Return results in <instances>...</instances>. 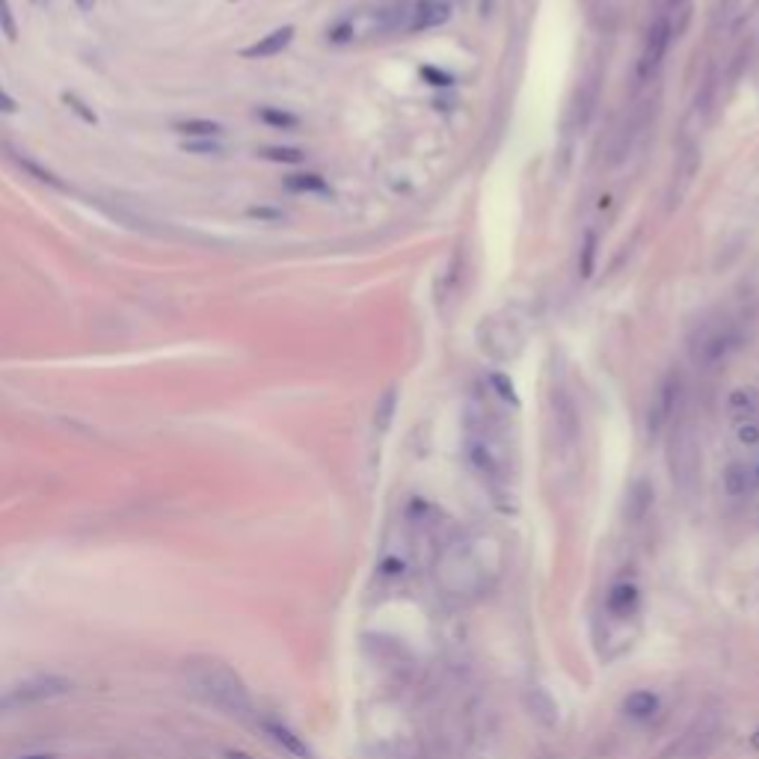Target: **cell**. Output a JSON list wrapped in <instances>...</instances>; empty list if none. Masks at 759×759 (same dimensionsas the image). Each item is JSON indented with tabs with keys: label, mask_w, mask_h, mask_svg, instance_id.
Returning a JSON list of instances; mask_svg holds the SVG:
<instances>
[{
	"label": "cell",
	"mask_w": 759,
	"mask_h": 759,
	"mask_svg": "<svg viewBox=\"0 0 759 759\" xmlns=\"http://www.w3.org/2000/svg\"><path fill=\"white\" fill-rule=\"evenodd\" d=\"M671 39H673L671 24H668V16L661 12V16L652 18L650 30H647V39H644V47H640V59H638V80L640 83L650 80L661 68L664 54H668V47H671Z\"/></svg>",
	"instance_id": "obj_7"
},
{
	"label": "cell",
	"mask_w": 759,
	"mask_h": 759,
	"mask_svg": "<svg viewBox=\"0 0 759 759\" xmlns=\"http://www.w3.org/2000/svg\"><path fill=\"white\" fill-rule=\"evenodd\" d=\"M638 602H640V593L635 585H629V581H620V585H614L608 590V599H605V608H608L611 617L617 620H629V617H635L638 611Z\"/></svg>",
	"instance_id": "obj_14"
},
{
	"label": "cell",
	"mask_w": 759,
	"mask_h": 759,
	"mask_svg": "<svg viewBox=\"0 0 759 759\" xmlns=\"http://www.w3.org/2000/svg\"><path fill=\"white\" fill-rule=\"evenodd\" d=\"M466 457H469V466L481 474L483 481H498L502 478V460H498V451L493 445L490 433L483 431H472L466 439Z\"/></svg>",
	"instance_id": "obj_9"
},
{
	"label": "cell",
	"mask_w": 759,
	"mask_h": 759,
	"mask_svg": "<svg viewBox=\"0 0 759 759\" xmlns=\"http://www.w3.org/2000/svg\"><path fill=\"white\" fill-rule=\"evenodd\" d=\"M232 4H234V0H232Z\"/></svg>",
	"instance_id": "obj_37"
},
{
	"label": "cell",
	"mask_w": 759,
	"mask_h": 759,
	"mask_svg": "<svg viewBox=\"0 0 759 759\" xmlns=\"http://www.w3.org/2000/svg\"><path fill=\"white\" fill-rule=\"evenodd\" d=\"M754 486V472L747 463L742 460H733L727 469H723V493L730 498H742L747 495V490Z\"/></svg>",
	"instance_id": "obj_18"
},
{
	"label": "cell",
	"mask_w": 759,
	"mask_h": 759,
	"mask_svg": "<svg viewBox=\"0 0 759 759\" xmlns=\"http://www.w3.org/2000/svg\"><path fill=\"white\" fill-rule=\"evenodd\" d=\"M593 261H597V234L587 232L585 234V244H581V253H578V273H581V279H590L593 276Z\"/></svg>",
	"instance_id": "obj_24"
},
{
	"label": "cell",
	"mask_w": 759,
	"mask_h": 759,
	"mask_svg": "<svg viewBox=\"0 0 759 759\" xmlns=\"http://www.w3.org/2000/svg\"><path fill=\"white\" fill-rule=\"evenodd\" d=\"M172 130L193 140H213V137H223L225 128L220 122H211V119H184V122H175Z\"/></svg>",
	"instance_id": "obj_20"
},
{
	"label": "cell",
	"mask_w": 759,
	"mask_h": 759,
	"mask_svg": "<svg viewBox=\"0 0 759 759\" xmlns=\"http://www.w3.org/2000/svg\"><path fill=\"white\" fill-rule=\"evenodd\" d=\"M727 412L733 424L742 421H759V391L754 386H739L730 391L727 398Z\"/></svg>",
	"instance_id": "obj_13"
},
{
	"label": "cell",
	"mask_w": 759,
	"mask_h": 759,
	"mask_svg": "<svg viewBox=\"0 0 759 759\" xmlns=\"http://www.w3.org/2000/svg\"><path fill=\"white\" fill-rule=\"evenodd\" d=\"M395 407H398V391L389 389L383 398H380V407H377V431L386 433L391 427V419H395Z\"/></svg>",
	"instance_id": "obj_23"
},
{
	"label": "cell",
	"mask_w": 759,
	"mask_h": 759,
	"mask_svg": "<svg viewBox=\"0 0 759 759\" xmlns=\"http://www.w3.org/2000/svg\"><path fill=\"white\" fill-rule=\"evenodd\" d=\"M21 759H54V756H47V754H33V756H21Z\"/></svg>",
	"instance_id": "obj_34"
},
{
	"label": "cell",
	"mask_w": 759,
	"mask_h": 759,
	"mask_svg": "<svg viewBox=\"0 0 759 759\" xmlns=\"http://www.w3.org/2000/svg\"><path fill=\"white\" fill-rule=\"evenodd\" d=\"M258 119H261V122L273 125V128H296V125H300V122H296V116L282 113V110H276V107H261Z\"/></svg>",
	"instance_id": "obj_27"
},
{
	"label": "cell",
	"mask_w": 759,
	"mask_h": 759,
	"mask_svg": "<svg viewBox=\"0 0 759 759\" xmlns=\"http://www.w3.org/2000/svg\"><path fill=\"white\" fill-rule=\"evenodd\" d=\"M650 510H652V486L650 481H635L626 495V519L632 525H638V522L647 519Z\"/></svg>",
	"instance_id": "obj_16"
},
{
	"label": "cell",
	"mask_w": 759,
	"mask_h": 759,
	"mask_svg": "<svg viewBox=\"0 0 759 759\" xmlns=\"http://www.w3.org/2000/svg\"><path fill=\"white\" fill-rule=\"evenodd\" d=\"M680 400H682V377L671 371L668 377L661 380V386L656 391V400H652L650 415H647V431L650 436H659L661 427L668 424L676 410H680Z\"/></svg>",
	"instance_id": "obj_8"
},
{
	"label": "cell",
	"mask_w": 759,
	"mask_h": 759,
	"mask_svg": "<svg viewBox=\"0 0 759 759\" xmlns=\"http://www.w3.org/2000/svg\"><path fill=\"white\" fill-rule=\"evenodd\" d=\"M721 739V715L718 712H703L688 733L680 739V744L673 747L676 759H703L712 754V747Z\"/></svg>",
	"instance_id": "obj_5"
},
{
	"label": "cell",
	"mask_w": 759,
	"mask_h": 759,
	"mask_svg": "<svg viewBox=\"0 0 759 759\" xmlns=\"http://www.w3.org/2000/svg\"><path fill=\"white\" fill-rule=\"evenodd\" d=\"M71 688L75 685L66 676H33V680H24L0 694V712H21L27 706H39L45 700L68 694Z\"/></svg>",
	"instance_id": "obj_4"
},
{
	"label": "cell",
	"mask_w": 759,
	"mask_h": 759,
	"mask_svg": "<svg viewBox=\"0 0 759 759\" xmlns=\"http://www.w3.org/2000/svg\"><path fill=\"white\" fill-rule=\"evenodd\" d=\"M63 101H66V104L71 107V110H75V113H78V116L83 119V122H89V125H95V122H99V116H95L92 110H87V104H83L80 99H75V95L63 92Z\"/></svg>",
	"instance_id": "obj_30"
},
{
	"label": "cell",
	"mask_w": 759,
	"mask_h": 759,
	"mask_svg": "<svg viewBox=\"0 0 759 759\" xmlns=\"http://www.w3.org/2000/svg\"><path fill=\"white\" fill-rule=\"evenodd\" d=\"M421 75L427 80H433V87H448L451 83V78L445 75V71H436V68H421Z\"/></svg>",
	"instance_id": "obj_31"
},
{
	"label": "cell",
	"mask_w": 759,
	"mask_h": 759,
	"mask_svg": "<svg viewBox=\"0 0 759 759\" xmlns=\"http://www.w3.org/2000/svg\"><path fill=\"white\" fill-rule=\"evenodd\" d=\"M735 439L747 451H759V421H742L735 424Z\"/></svg>",
	"instance_id": "obj_26"
},
{
	"label": "cell",
	"mask_w": 759,
	"mask_h": 759,
	"mask_svg": "<svg viewBox=\"0 0 759 759\" xmlns=\"http://www.w3.org/2000/svg\"><path fill=\"white\" fill-rule=\"evenodd\" d=\"M555 419H557V433L567 445H573L578 439V419H576V407L564 391L555 395Z\"/></svg>",
	"instance_id": "obj_19"
},
{
	"label": "cell",
	"mask_w": 759,
	"mask_h": 759,
	"mask_svg": "<svg viewBox=\"0 0 759 759\" xmlns=\"http://www.w3.org/2000/svg\"><path fill=\"white\" fill-rule=\"evenodd\" d=\"M261 727H265L267 739L276 742L285 754H291V756H296V759H312V751H308L306 742L288 727V723H282V721H276V718H265V721H261Z\"/></svg>",
	"instance_id": "obj_12"
},
{
	"label": "cell",
	"mask_w": 759,
	"mask_h": 759,
	"mask_svg": "<svg viewBox=\"0 0 759 759\" xmlns=\"http://www.w3.org/2000/svg\"><path fill=\"white\" fill-rule=\"evenodd\" d=\"M75 6H78L80 12H92V9H95V0H75Z\"/></svg>",
	"instance_id": "obj_33"
},
{
	"label": "cell",
	"mask_w": 759,
	"mask_h": 759,
	"mask_svg": "<svg viewBox=\"0 0 759 759\" xmlns=\"http://www.w3.org/2000/svg\"><path fill=\"white\" fill-rule=\"evenodd\" d=\"M448 18H451V4H448V0H412L407 33L436 30V27H442Z\"/></svg>",
	"instance_id": "obj_10"
},
{
	"label": "cell",
	"mask_w": 759,
	"mask_h": 759,
	"mask_svg": "<svg viewBox=\"0 0 759 759\" xmlns=\"http://www.w3.org/2000/svg\"><path fill=\"white\" fill-rule=\"evenodd\" d=\"M668 469L671 481L682 495H691L700 481V445L691 421H676L668 439Z\"/></svg>",
	"instance_id": "obj_2"
},
{
	"label": "cell",
	"mask_w": 759,
	"mask_h": 759,
	"mask_svg": "<svg viewBox=\"0 0 759 759\" xmlns=\"http://www.w3.org/2000/svg\"><path fill=\"white\" fill-rule=\"evenodd\" d=\"M490 386L495 389V395L502 398V400H507V403H519V395H516V386H514V380H510L507 374H502V371H495V374H490Z\"/></svg>",
	"instance_id": "obj_25"
},
{
	"label": "cell",
	"mask_w": 759,
	"mask_h": 759,
	"mask_svg": "<svg viewBox=\"0 0 759 759\" xmlns=\"http://www.w3.org/2000/svg\"><path fill=\"white\" fill-rule=\"evenodd\" d=\"M754 744H756V747H759V735H756V739H754Z\"/></svg>",
	"instance_id": "obj_36"
},
{
	"label": "cell",
	"mask_w": 759,
	"mask_h": 759,
	"mask_svg": "<svg viewBox=\"0 0 759 759\" xmlns=\"http://www.w3.org/2000/svg\"><path fill=\"white\" fill-rule=\"evenodd\" d=\"M525 706L531 712V718L540 721L543 727H555V723H557V703H555V697L546 691V688H540V685L528 688Z\"/></svg>",
	"instance_id": "obj_15"
},
{
	"label": "cell",
	"mask_w": 759,
	"mask_h": 759,
	"mask_svg": "<svg viewBox=\"0 0 759 759\" xmlns=\"http://www.w3.org/2000/svg\"><path fill=\"white\" fill-rule=\"evenodd\" d=\"M291 39H294V27H291V24H285V27H276L273 33L261 36L258 42L246 45L244 51H241V57L244 59H270V57L282 54L285 47L291 45Z\"/></svg>",
	"instance_id": "obj_11"
},
{
	"label": "cell",
	"mask_w": 759,
	"mask_h": 759,
	"mask_svg": "<svg viewBox=\"0 0 759 759\" xmlns=\"http://www.w3.org/2000/svg\"><path fill=\"white\" fill-rule=\"evenodd\" d=\"M16 110H18V101L12 99L4 87H0V113H16Z\"/></svg>",
	"instance_id": "obj_32"
},
{
	"label": "cell",
	"mask_w": 759,
	"mask_h": 759,
	"mask_svg": "<svg viewBox=\"0 0 759 759\" xmlns=\"http://www.w3.org/2000/svg\"><path fill=\"white\" fill-rule=\"evenodd\" d=\"M735 341H739V336H735V329L727 317L703 320V324L691 332V338H688V353H691L694 365L712 368L721 359H727L730 350L735 348Z\"/></svg>",
	"instance_id": "obj_3"
},
{
	"label": "cell",
	"mask_w": 759,
	"mask_h": 759,
	"mask_svg": "<svg viewBox=\"0 0 759 759\" xmlns=\"http://www.w3.org/2000/svg\"><path fill=\"white\" fill-rule=\"evenodd\" d=\"M439 576H442V585L451 593H472L481 585L474 561L469 552H463V546H445L442 561H439Z\"/></svg>",
	"instance_id": "obj_6"
},
{
	"label": "cell",
	"mask_w": 759,
	"mask_h": 759,
	"mask_svg": "<svg viewBox=\"0 0 759 759\" xmlns=\"http://www.w3.org/2000/svg\"><path fill=\"white\" fill-rule=\"evenodd\" d=\"M30 4H36V6H39V4H42V0H30Z\"/></svg>",
	"instance_id": "obj_35"
},
{
	"label": "cell",
	"mask_w": 759,
	"mask_h": 759,
	"mask_svg": "<svg viewBox=\"0 0 759 759\" xmlns=\"http://www.w3.org/2000/svg\"><path fill=\"white\" fill-rule=\"evenodd\" d=\"M0 33H4L9 42H16V39H18V24H16V12H12L9 0H0Z\"/></svg>",
	"instance_id": "obj_28"
},
{
	"label": "cell",
	"mask_w": 759,
	"mask_h": 759,
	"mask_svg": "<svg viewBox=\"0 0 759 759\" xmlns=\"http://www.w3.org/2000/svg\"><path fill=\"white\" fill-rule=\"evenodd\" d=\"M190 688L199 694L208 706L225 712L234 718L253 715V697H249L244 680L237 676L229 664L223 661H196L187 673Z\"/></svg>",
	"instance_id": "obj_1"
},
{
	"label": "cell",
	"mask_w": 759,
	"mask_h": 759,
	"mask_svg": "<svg viewBox=\"0 0 759 759\" xmlns=\"http://www.w3.org/2000/svg\"><path fill=\"white\" fill-rule=\"evenodd\" d=\"M265 161H273V163H288V166H296V163H303L306 161V154L300 149H288V146H267V149H261L258 151Z\"/></svg>",
	"instance_id": "obj_22"
},
{
	"label": "cell",
	"mask_w": 759,
	"mask_h": 759,
	"mask_svg": "<svg viewBox=\"0 0 759 759\" xmlns=\"http://www.w3.org/2000/svg\"><path fill=\"white\" fill-rule=\"evenodd\" d=\"M380 573H383L386 578H400L403 573H407V561H403L400 555H389L383 564H380Z\"/></svg>",
	"instance_id": "obj_29"
},
{
	"label": "cell",
	"mask_w": 759,
	"mask_h": 759,
	"mask_svg": "<svg viewBox=\"0 0 759 759\" xmlns=\"http://www.w3.org/2000/svg\"><path fill=\"white\" fill-rule=\"evenodd\" d=\"M285 187H288L291 193H327V182L315 172L288 175L285 178Z\"/></svg>",
	"instance_id": "obj_21"
},
{
	"label": "cell",
	"mask_w": 759,
	"mask_h": 759,
	"mask_svg": "<svg viewBox=\"0 0 759 759\" xmlns=\"http://www.w3.org/2000/svg\"><path fill=\"white\" fill-rule=\"evenodd\" d=\"M623 712L632 721H650L659 712V694L647 691V688H638V691H632L623 700Z\"/></svg>",
	"instance_id": "obj_17"
}]
</instances>
